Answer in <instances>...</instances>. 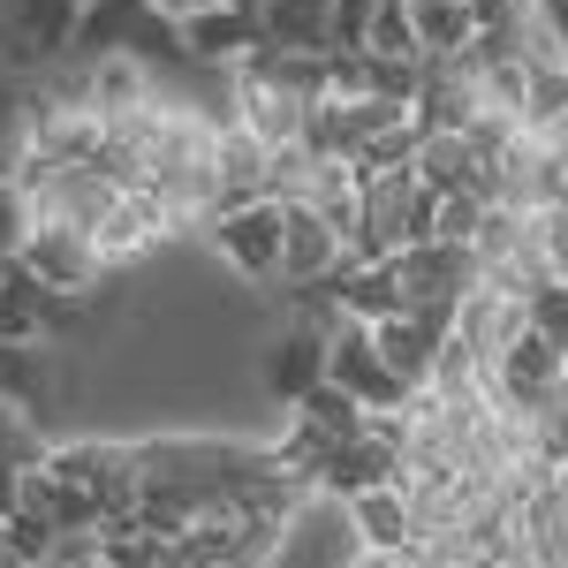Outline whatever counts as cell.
I'll return each mask as SVG.
<instances>
[{"mask_svg":"<svg viewBox=\"0 0 568 568\" xmlns=\"http://www.w3.org/2000/svg\"><path fill=\"white\" fill-rule=\"evenodd\" d=\"M409 8H417V45H425V61H455V53L478 45V8H470V0H409Z\"/></svg>","mask_w":568,"mask_h":568,"instance_id":"obj_19","label":"cell"},{"mask_svg":"<svg viewBox=\"0 0 568 568\" xmlns=\"http://www.w3.org/2000/svg\"><path fill=\"white\" fill-rule=\"evenodd\" d=\"M485 197H470V190H439V220H433V243H478L485 227Z\"/></svg>","mask_w":568,"mask_h":568,"instance_id":"obj_23","label":"cell"},{"mask_svg":"<svg viewBox=\"0 0 568 568\" xmlns=\"http://www.w3.org/2000/svg\"><path fill=\"white\" fill-rule=\"evenodd\" d=\"M561 227H568V197H561Z\"/></svg>","mask_w":568,"mask_h":568,"instance_id":"obj_33","label":"cell"},{"mask_svg":"<svg viewBox=\"0 0 568 568\" xmlns=\"http://www.w3.org/2000/svg\"><path fill=\"white\" fill-rule=\"evenodd\" d=\"M524 326H530V304L508 288V281H478V288L463 296V311H455V334H463L485 364H500V349H508Z\"/></svg>","mask_w":568,"mask_h":568,"instance_id":"obj_9","label":"cell"},{"mask_svg":"<svg viewBox=\"0 0 568 568\" xmlns=\"http://www.w3.org/2000/svg\"><path fill=\"white\" fill-rule=\"evenodd\" d=\"M311 387H326V326L304 318V326H288V334L265 349V394L296 409Z\"/></svg>","mask_w":568,"mask_h":568,"instance_id":"obj_12","label":"cell"},{"mask_svg":"<svg viewBox=\"0 0 568 568\" xmlns=\"http://www.w3.org/2000/svg\"><path fill=\"white\" fill-rule=\"evenodd\" d=\"M326 379H334L342 394H356L372 417H387V409H409V402H417V387L394 379L387 356H379V342H372V326L349 318V311L326 326Z\"/></svg>","mask_w":568,"mask_h":568,"instance_id":"obj_3","label":"cell"},{"mask_svg":"<svg viewBox=\"0 0 568 568\" xmlns=\"http://www.w3.org/2000/svg\"><path fill=\"white\" fill-rule=\"evenodd\" d=\"M478 8V31H508V23H524L538 0H470Z\"/></svg>","mask_w":568,"mask_h":568,"instance_id":"obj_28","label":"cell"},{"mask_svg":"<svg viewBox=\"0 0 568 568\" xmlns=\"http://www.w3.org/2000/svg\"><path fill=\"white\" fill-rule=\"evenodd\" d=\"M538 455H546V463H568V402L561 394H554V409L538 417Z\"/></svg>","mask_w":568,"mask_h":568,"instance_id":"obj_27","label":"cell"},{"mask_svg":"<svg viewBox=\"0 0 568 568\" xmlns=\"http://www.w3.org/2000/svg\"><path fill=\"white\" fill-rule=\"evenodd\" d=\"M23 39H31V53L39 61H53V53H77V23H84V0H8L0 8Z\"/></svg>","mask_w":568,"mask_h":568,"instance_id":"obj_17","label":"cell"},{"mask_svg":"<svg viewBox=\"0 0 568 568\" xmlns=\"http://www.w3.org/2000/svg\"><path fill=\"white\" fill-rule=\"evenodd\" d=\"M227 122H243L251 136H265L273 152H288V144H304V122H311V99L288 77H273V69H235V114Z\"/></svg>","mask_w":568,"mask_h":568,"instance_id":"obj_6","label":"cell"},{"mask_svg":"<svg viewBox=\"0 0 568 568\" xmlns=\"http://www.w3.org/2000/svg\"><path fill=\"white\" fill-rule=\"evenodd\" d=\"M281 243H288V205H281V197L213 213V251L235 265L243 281H281Z\"/></svg>","mask_w":568,"mask_h":568,"instance_id":"obj_5","label":"cell"},{"mask_svg":"<svg viewBox=\"0 0 568 568\" xmlns=\"http://www.w3.org/2000/svg\"><path fill=\"white\" fill-rule=\"evenodd\" d=\"M77 53H84V61L130 53V61H182V69H197L190 45H182V23L160 8V0H84Z\"/></svg>","mask_w":568,"mask_h":568,"instance_id":"obj_1","label":"cell"},{"mask_svg":"<svg viewBox=\"0 0 568 568\" xmlns=\"http://www.w3.org/2000/svg\"><path fill=\"white\" fill-rule=\"evenodd\" d=\"M16 508H23V470L0 463V516H16Z\"/></svg>","mask_w":568,"mask_h":568,"instance_id":"obj_29","label":"cell"},{"mask_svg":"<svg viewBox=\"0 0 568 568\" xmlns=\"http://www.w3.org/2000/svg\"><path fill=\"white\" fill-rule=\"evenodd\" d=\"M554 493H561V500H568V463H554Z\"/></svg>","mask_w":568,"mask_h":568,"instance_id":"obj_31","label":"cell"},{"mask_svg":"<svg viewBox=\"0 0 568 568\" xmlns=\"http://www.w3.org/2000/svg\"><path fill=\"white\" fill-rule=\"evenodd\" d=\"M16 265H23L39 288H53V296H91V288L106 281V251L91 243L84 227H69V220H31Z\"/></svg>","mask_w":568,"mask_h":568,"instance_id":"obj_4","label":"cell"},{"mask_svg":"<svg viewBox=\"0 0 568 568\" xmlns=\"http://www.w3.org/2000/svg\"><path fill=\"white\" fill-rule=\"evenodd\" d=\"M342 568H409V554H379V546H364V554L342 561Z\"/></svg>","mask_w":568,"mask_h":568,"instance_id":"obj_30","label":"cell"},{"mask_svg":"<svg viewBox=\"0 0 568 568\" xmlns=\"http://www.w3.org/2000/svg\"><path fill=\"white\" fill-rule=\"evenodd\" d=\"M561 281H568V258H561Z\"/></svg>","mask_w":568,"mask_h":568,"instance_id":"obj_34","label":"cell"},{"mask_svg":"<svg viewBox=\"0 0 568 568\" xmlns=\"http://www.w3.org/2000/svg\"><path fill=\"white\" fill-rule=\"evenodd\" d=\"M364 53H379V61H425V45H417V8H409V0H379V16H372V31H364Z\"/></svg>","mask_w":568,"mask_h":568,"instance_id":"obj_21","label":"cell"},{"mask_svg":"<svg viewBox=\"0 0 568 568\" xmlns=\"http://www.w3.org/2000/svg\"><path fill=\"white\" fill-rule=\"evenodd\" d=\"M0 402H16V409H39V402H45V356H39V342H0Z\"/></svg>","mask_w":568,"mask_h":568,"instance_id":"obj_22","label":"cell"},{"mask_svg":"<svg viewBox=\"0 0 568 568\" xmlns=\"http://www.w3.org/2000/svg\"><path fill=\"white\" fill-rule=\"evenodd\" d=\"M409 168L433 182V190H470V175L485 168V152L470 144V130H425V136H417V160H409Z\"/></svg>","mask_w":568,"mask_h":568,"instance_id":"obj_18","label":"cell"},{"mask_svg":"<svg viewBox=\"0 0 568 568\" xmlns=\"http://www.w3.org/2000/svg\"><path fill=\"white\" fill-rule=\"evenodd\" d=\"M265 23V45L281 53H326L334 45V0H251Z\"/></svg>","mask_w":568,"mask_h":568,"instance_id":"obj_15","label":"cell"},{"mask_svg":"<svg viewBox=\"0 0 568 568\" xmlns=\"http://www.w3.org/2000/svg\"><path fill=\"white\" fill-rule=\"evenodd\" d=\"M175 235V213H168V197L160 190H130L114 213H106V227L91 235L99 251H106V265H130V258H144L152 243H168Z\"/></svg>","mask_w":568,"mask_h":568,"instance_id":"obj_11","label":"cell"},{"mask_svg":"<svg viewBox=\"0 0 568 568\" xmlns=\"http://www.w3.org/2000/svg\"><path fill=\"white\" fill-rule=\"evenodd\" d=\"M561 402H568V372H561Z\"/></svg>","mask_w":568,"mask_h":568,"instance_id":"obj_32","label":"cell"},{"mask_svg":"<svg viewBox=\"0 0 568 568\" xmlns=\"http://www.w3.org/2000/svg\"><path fill=\"white\" fill-rule=\"evenodd\" d=\"M372 342H379V356H387V372L402 379V387H417V394L433 387L439 342H447L439 326H425L417 311H394V318H379V326H372Z\"/></svg>","mask_w":568,"mask_h":568,"instance_id":"obj_13","label":"cell"},{"mask_svg":"<svg viewBox=\"0 0 568 568\" xmlns=\"http://www.w3.org/2000/svg\"><path fill=\"white\" fill-rule=\"evenodd\" d=\"M349 516H356V538L379 546V554H409V546H417V516H409V493H402V485H372V493H356Z\"/></svg>","mask_w":568,"mask_h":568,"instance_id":"obj_16","label":"cell"},{"mask_svg":"<svg viewBox=\"0 0 568 568\" xmlns=\"http://www.w3.org/2000/svg\"><path fill=\"white\" fill-rule=\"evenodd\" d=\"M394 265H402V296H409V311H417L425 326H439V334H455L463 296L485 281V265H478L470 243H409V251H394Z\"/></svg>","mask_w":568,"mask_h":568,"instance_id":"obj_2","label":"cell"},{"mask_svg":"<svg viewBox=\"0 0 568 568\" xmlns=\"http://www.w3.org/2000/svg\"><path fill=\"white\" fill-rule=\"evenodd\" d=\"M273 197V144L251 136L243 122H220V182H213V213L258 205Z\"/></svg>","mask_w":568,"mask_h":568,"instance_id":"obj_8","label":"cell"},{"mask_svg":"<svg viewBox=\"0 0 568 568\" xmlns=\"http://www.w3.org/2000/svg\"><path fill=\"white\" fill-rule=\"evenodd\" d=\"M530 326H538V334H546V342L568 356V281H561V273L530 288Z\"/></svg>","mask_w":568,"mask_h":568,"instance_id":"obj_25","label":"cell"},{"mask_svg":"<svg viewBox=\"0 0 568 568\" xmlns=\"http://www.w3.org/2000/svg\"><path fill=\"white\" fill-rule=\"evenodd\" d=\"M394 478H402V455H394L372 425H364L356 439H342V447H326V455H318V493H334V500H356V493L394 485Z\"/></svg>","mask_w":568,"mask_h":568,"instance_id":"obj_10","label":"cell"},{"mask_svg":"<svg viewBox=\"0 0 568 568\" xmlns=\"http://www.w3.org/2000/svg\"><path fill=\"white\" fill-rule=\"evenodd\" d=\"M182 45H190L197 69H243V61L265 45V23H258L251 0H213V8L182 16Z\"/></svg>","mask_w":568,"mask_h":568,"instance_id":"obj_7","label":"cell"},{"mask_svg":"<svg viewBox=\"0 0 568 568\" xmlns=\"http://www.w3.org/2000/svg\"><path fill=\"white\" fill-rule=\"evenodd\" d=\"M524 122H530V130H554V122H568V69H530Z\"/></svg>","mask_w":568,"mask_h":568,"instance_id":"obj_24","label":"cell"},{"mask_svg":"<svg viewBox=\"0 0 568 568\" xmlns=\"http://www.w3.org/2000/svg\"><path fill=\"white\" fill-rule=\"evenodd\" d=\"M23 235H31V197H23L16 175H0V258H16Z\"/></svg>","mask_w":568,"mask_h":568,"instance_id":"obj_26","label":"cell"},{"mask_svg":"<svg viewBox=\"0 0 568 568\" xmlns=\"http://www.w3.org/2000/svg\"><path fill=\"white\" fill-rule=\"evenodd\" d=\"M152 99V77H144V61L130 53H106V61H91V106L99 114H130Z\"/></svg>","mask_w":568,"mask_h":568,"instance_id":"obj_20","label":"cell"},{"mask_svg":"<svg viewBox=\"0 0 568 568\" xmlns=\"http://www.w3.org/2000/svg\"><path fill=\"white\" fill-rule=\"evenodd\" d=\"M349 258V243L326 227V220L311 213V205H288V243H281V281H296V288H311V281H326L334 265Z\"/></svg>","mask_w":568,"mask_h":568,"instance_id":"obj_14","label":"cell"}]
</instances>
